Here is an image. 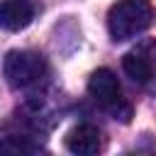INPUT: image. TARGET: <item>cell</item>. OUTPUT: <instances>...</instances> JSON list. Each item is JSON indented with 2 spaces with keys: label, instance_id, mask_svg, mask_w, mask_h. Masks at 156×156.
I'll return each mask as SVG.
<instances>
[{
  "label": "cell",
  "instance_id": "6da1fadb",
  "mask_svg": "<svg viewBox=\"0 0 156 156\" xmlns=\"http://www.w3.org/2000/svg\"><path fill=\"white\" fill-rule=\"evenodd\" d=\"M154 24V7L149 0H119L107 12V32L115 41L134 39Z\"/></svg>",
  "mask_w": 156,
  "mask_h": 156
},
{
  "label": "cell",
  "instance_id": "52a82bcc",
  "mask_svg": "<svg viewBox=\"0 0 156 156\" xmlns=\"http://www.w3.org/2000/svg\"><path fill=\"white\" fill-rule=\"evenodd\" d=\"M0 151L2 154H37L41 151V144H37L27 134H7V136H0Z\"/></svg>",
  "mask_w": 156,
  "mask_h": 156
},
{
  "label": "cell",
  "instance_id": "3957f363",
  "mask_svg": "<svg viewBox=\"0 0 156 156\" xmlns=\"http://www.w3.org/2000/svg\"><path fill=\"white\" fill-rule=\"evenodd\" d=\"M88 93H90V98H93L100 107L110 110V112L117 115L122 122L129 119V107H127V102H124V98H122L119 80H117V76H115L110 68H98V71H93V76H90V80H88Z\"/></svg>",
  "mask_w": 156,
  "mask_h": 156
},
{
  "label": "cell",
  "instance_id": "277c9868",
  "mask_svg": "<svg viewBox=\"0 0 156 156\" xmlns=\"http://www.w3.org/2000/svg\"><path fill=\"white\" fill-rule=\"evenodd\" d=\"M154 56H156V41H141L139 46H134L132 51L124 54V58H122L124 73L134 83L146 85L154 78Z\"/></svg>",
  "mask_w": 156,
  "mask_h": 156
},
{
  "label": "cell",
  "instance_id": "8992f818",
  "mask_svg": "<svg viewBox=\"0 0 156 156\" xmlns=\"http://www.w3.org/2000/svg\"><path fill=\"white\" fill-rule=\"evenodd\" d=\"M66 149L78 156H93L102 149L100 129L93 124H78L66 134Z\"/></svg>",
  "mask_w": 156,
  "mask_h": 156
},
{
  "label": "cell",
  "instance_id": "5b68a950",
  "mask_svg": "<svg viewBox=\"0 0 156 156\" xmlns=\"http://www.w3.org/2000/svg\"><path fill=\"white\" fill-rule=\"evenodd\" d=\"M37 0H2L0 2V27L7 32H20L32 24L37 15Z\"/></svg>",
  "mask_w": 156,
  "mask_h": 156
},
{
  "label": "cell",
  "instance_id": "7a4b0ae2",
  "mask_svg": "<svg viewBox=\"0 0 156 156\" xmlns=\"http://www.w3.org/2000/svg\"><path fill=\"white\" fill-rule=\"evenodd\" d=\"M2 71L12 88H29V85H37L46 76V61L37 51L15 49L5 56Z\"/></svg>",
  "mask_w": 156,
  "mask_h": 156
}]
</instances>
